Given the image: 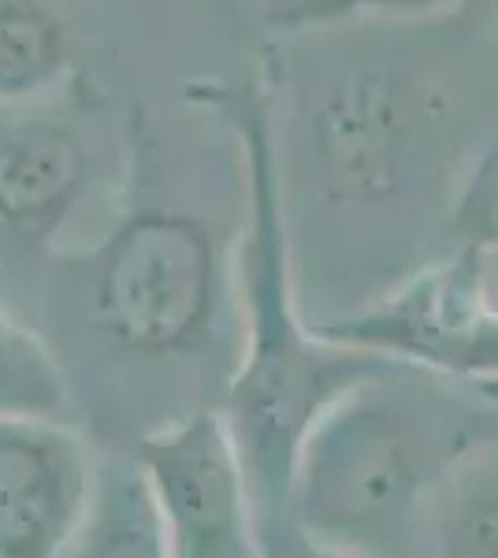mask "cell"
Masks as SVG:
<instances>
[{"label": "cell", "mask_w": 498, "mask_h": 558, "mask_svg": "<svg viewBox=\"0 0 498 558\" xmlns=\"http://www.w3.org/2000/svg\"><path fill=\"white\" fill-rule=\"evenodd\" d=\"M186 97L234 134L246 197L231 250L239 350L216 410L246 462L260 518H287V492L305 436L353 384L387 362L335 343L302 317L271 89L260 78H228L190 86Z\"/></svg>", "instance_id": "6da1fadb"}, {"label": "cell", "mask_w": 498, "mask_h": 558, "mask_svg": "<svg viewBox=\"0 0 498 558\" xmlns=\"http://www.w3.org/2000/svg\"><path fill=\"white\" fill-rule=\"evenodd\" d=\"M495 399L387 362L316 421L294 462L287 518L353 558H405L428 499L495 428Z\"/></svg>", "instance_id": "7a4b0ae2"}, {"label": "cell", "mask_w": 498, "mask_h": 558, "mask_svg": "<svg viewBox=\"0 0 498 558\" xmlns=\"http://www.w3.org/2000/svg\"><path fill=\"white\" fill-rule=\"evenodd\" d=\"M57 257L94 328L146 362L202 357L234 294V257L228 268L216 231L186 209H131L97 242Z\"/></svg>", "instance_id": "3957f363"}, {"label": "cell", "mask_w": 498, "mask_h": 558, "mask_svg": "<svg viewBox=\"0 0 498 558\" xmlns=\"http://www.w3.org/2000/svg\"><path fill=\"white\" fill-rule=\"evenodd\" d=\"M439 86L391 52L324 71L294 149L331 209H394L421 191L442 134Z\"/></svg>", "instance_id": "277c9868"}, {"label": "cell", "mask_w": 498, "mask_h": 558, "mask_svg": "<svg viewBox=\"0 0 498 558\" xmlns=\"http://www.w3.org/2000/svg\"><path fill=\"white\" fill-rule=\"evenodd\" d=\"M316 328L498 402V287L487 254L454 250Z\"/></svg>", "instance_id": "5b68a950"}, {"label": "cell", "mask_w": 498, "mask_h": 558, "mask_svg": "<svg viewBox=\"0 0 498 558\" xmlns=\"http://www.w3.org/2000/svg\"><path fill=\"white\" fill-rule=\"evenodd\" d=\"M134 454L168 558H265V518L220 410L149 432Z\"/></svg>", "instance_id": "8992f818"}, {"label": "cell", "mask_w": 498, "mask_h": 558, "mask_svg": "<svg viewBox=\"0 0 498 558\" xmlns=\"http://www.w3.org/2000/svg\"><path fill=\"white\" fill-rule=\"evenodd\" d=\"M94 507L83 436L60 417H0V558H63Z\"/></svg>", "instance_id": "52a82bcc"}, {"label": "cell", "mask_w": 498, "mask_h": 558, "mask_svg": "<svg viewBox=\"0 0 498 558\" xmlns=\"http://www.w3.org/2000/svg\"><path fill=\"white\" fill-rule=\"evenodd\" d=\"M97 183L94 142L68 116H23L0 128V235L52 246Z\"/></svg>", "instance_id": "ba28073f"}, {"label": "cell", "mask_w": 498, "mask_h": 558, "mask_svg": "<svg viewBox=\"0 0 498 558\" xmlns=\"http://www.w3.org/2000/svg\"><path fill=\"white\" fill-rule=\"evenodd\" d=\"M405 558H498V425L442 476Z\"/></svg>", "instance_id": "9c48e42d"}, {"label": "cell", "mask_w": 498, "mask_h": 558, "mask_svg": "<svg viewBox=\"0 0 498 558\" xmlns=\"http://www.w3.org/2000/svg\"><path fill=\"white\" fill-rule=\"evenodd\" d=\"M68 68V23L45 0H0V108L49 94Z\"/></svg>", "instance_id": "30bf717a"}, {"label": "cell", "mask_w": 498, "mask_h": 558, "mask_svg": "<svg viewBox=\"0 0 498 558\" xmlns=\"http://www.w3.org/2000/svg\"><path fill=\"white\" fill-rule=\"evenodd\" d=\"M71 410L68 380L49 343L0 302V417H60Z\"/></svg>", "instance_id": "8fae6325"}, {"label": "cell", "mask_w": 498, "mask_h": 558, "mask_svg": "<svg viewBox=\"0 0 498 558\" xmlns=\"http://www.w3.org/2000/svg\"><path fill=\"white\" fill-rule=\"evenodd\" d=\"M461 0H268L265 23L276 34H324L361 23H432L454 15Z\"/></svg>", "instance_id": "7c38bea8"}, {"label": "cell", "mask_w": 498, "mask_h": 558, "mask_svg": "<svg viewBox=\"0 0 498 558\" xmlns=\"http://www.w3.org/2000/svg\"><path fill=\"white\" fill-rule=\"evenodd\" d=\"M86 558H168L142 473L120 476L116 484H108V492L97 495Z\"/></svg>", "instance_id": "4fadbf2b"}, {"label": "cell", "mask_w": 498, "mask_h": 558, "mask_svg": "<svg viewBox=\"0 0 498 558\" xmlns=\"http://www.w3.org/2000/svg\"><path fill=\"white\" fill-rule=\"evenodd\" d=\"M454 250L498 254V134L465 165L447 205Z\"/></svg>", "instance_id": "5bb4252c"}, {"label": "cell", "mask_w": 498, "mask_h": 558, "mask_svg": "<svg viewBox=\"0 0 498 558\" xmlns=\"http://www.w3.org/2000/svg\"><path fill=\"white\" fill-rule=\"evenodd\" d=\"M265 558H353V555L316 544L291 518H271L265 521Z\"/></svg>", "instance_id": "9a60e30c"}, {"label": "cell", "mask_w": 498, "mask_h": 558, "mask_svg": "<svg viewBox=\"0 0 498 558\" xmlns=\"http://www.w3.org/2000/svg\"><path fill=\"white\" fill-rule=\"evenodd\" d=\"M487 268H491V279H495V287H498V254H487Z\"/></svg>", "instance_id": "2e32d148"}]
</instances>
